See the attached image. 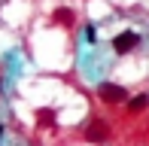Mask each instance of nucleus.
<instances>
[{
  "mask_svg": "<svg viewBox=\"0 0 149 146\" xmlns=\"http://www.w3.org/2000/svg\"><path fill=\"white\" fill-rule=\"evenodd\" d=\"M140 46V34H134V31H122V34L113 40V52L116 55H128L131 49H137Z\"/></svg>",
  "mask_w": 149,
  "mask_h": 146,
  "instance_id": "f03ea898",
  "label": "nucleus"
},
{
  "mask_svg": "<svg viewBox=\"0 0 149 146\" xmlns=\"http://www.w3.org/2000/svg\"><path fill=\"white\" fill-rule=\"evenodd\" d=\"M146 104H149V95H137V97H131V101H128V110L137 113V110H143Z\"/></svg>",
  "mask_w": 149,
  "mask_h": 146,
  "instance_id": "20e7f679",
  "label": "nucleus"
},
{
  "mask_svg": "<svg viewBox=\"0 0 149 146\" xmlns=\"http://www.w3.org/2000/svg\"><path fill=\"white\" fill-rule=\"evenodd\" d=\"M52 18H55L58 24H73V12H70V9H55V15H52Z\"/></svg>",
  "mask_w": 149,
  "mask_h": 146,
  "instance_id": "39448f33",
  "label": "nucleus"
},
{
  "mask_svg": "<svg viewBox=\"0 0 149 146\" xmlns=\"http://www.w3.org/2000/svg\"><path fill=\"white\" fill-rule=\"evenodd\" d=\"M0 137H3V125H0Z\"/></svg>",
  "mask_w": 149,
  "mask_h": 146,
  "instance_id": "6e6552de",
  "label": "nucleus"
},
{
  "mask_svg": "<svg viewBox=\"0 0 149 146\" xmlns=\"http://www.w3.org/2000/svg\"><path fill=\"white\" fill-rule=\"evenodd\" d=\"M107 137H110V128L97 119V122L88 128V140H91V143H100V140H107Z\"/></svg>",
  "mask_w": 149,
  "mask_h": 146,
  "instance_id": "7ed1b4c3",
  "label": "nucleus"
},
{
  "mask_svg": "<svg viewBox=\"0 0 149 146\" xmlns=\"http://www.w3.org/2000/svg\"><path fill=\"white\" fill-rule=\"evenodd\" d=\"M37 119H40V125H55V113L52 110H40Z\"/></svg>",
  "mask_w": 149,
  "mask_h": 146,
  "instance_id": "423d86ee",
  "label": "nucleus"
},
{
  "mask_svg": "<svg viewBox=\"0 0 149 146\" xmlns=\"http://www.w3.org/2000/svg\"><path fill=\"white\" fill-rule=\"evenodd\" d=\"M85 40H88V43H94V40H97V31H94L91 24H88V28H85Z\"/></svg>",
  "mask_w": 149,
  "mask_h": 146,
  "instance_id": "0eeeda50",
  "label": "nucleus"
},
{
  "mask_svg": "<svg viewBox=\"0 0 149 146\" xmlns=\"http://www.w3.org/2000/svg\"><path fill=\"white\" fill-rule=\"evenodd\" d=\"M97 97L104 104H125L128 101V91L122 85H113V82H100L97 85Z\"/></svg>",
  "mask_w": 149,
  "mask_h": 146,
  "instance_id": "f257e3e1",
  "label": "nucleus"
}]
</instances>
